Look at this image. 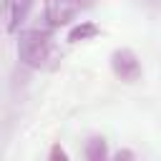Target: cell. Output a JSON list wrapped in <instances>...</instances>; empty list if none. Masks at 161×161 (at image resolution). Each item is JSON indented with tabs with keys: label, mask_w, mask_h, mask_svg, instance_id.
Returning <instances> with one entry per match:
<instances>
[{
	"label": "cell",
	"mask_w": 161,
	"mask_h": 161,
	"mask_svg": "<svg viewBox=\"0 0 161 161\" xmlns=\"http://www.w3.org/2000/svg\"><path fill=\"white\" fill-rule=\"evenodd\" d=\"M18 58L28 68H48L55 60V43L48 30H20L18 35Z\"/></svg>",
	"instance_id": "obj_1"
},
{
	"label": "cell",
	"mask_w": 161,
	"mask_h": 161,
	"mask_svg": "<svg viewBox=\"0 0 161 161\" xmlns=\"http://www.w3.org/2000/svg\"><path fill=\"white\" fill-rule=\"evenodd\" d=\"M111 70L116 73V78L126 83H133L141 78V63L131 48H118L111 53Z\"/></svg>",
	"instance_id": "obj_2"
},
{
	"label": "cell",
	"mask_w": 161,
	"mask_h": 161,
	"mask_svg": "<svg viewBox=\"0 0 161 161\" xmlns=\"http://www.w3.org/2000/svg\"><path fill=\"white\" fill-rule=\"evenodd\" d=\"M80 8V0H45V20L50 28L68 25Z\"/></svg>",
	"instance_id": "obj_3"
},
{
	"label": "cell",
	"mask_w": 161,
	"mask_h": 161,
	"mask_svg": "<svg viewBox=\"0 0 161 161\" xmlns=\"http://www.w3.org/2000/svg\"><path fill=\"white\" fill-rule=\"evenodd\" d=\"M35 0H3V20H5V30L8 33H18L23 28V23L30 15Z\"/></svg>",
	"instance_id": "obj_4"
},
{
	"label": "cell",
	"mask_w": 161,
	"mask_h": 161,
	"mask_svg": "<svg viewBox=\"0 0 161 161\" xmlns=\"http://www.w3.org/2000/svg\"><path fill=\"white\" fill-rule=\"evenodd\" d=\"M101 33V28L96 25V23H91V20H80L78 25H73L70 30H68V43H80V40H91V38H96Z\"/></svg>",
	"instance_id": "obj_5"
},
{
	"label": "cell",
	"mask_w": 161,
	"mask_h": 161,
	"mask_svg": "<svg viewBox=\"0 0 161 161\" xmlns=\"http://www.w3.org/2000/svg\"><path fill=\"white\" fill-rule=\"evenodd\" d=\"M106 156H108V146H106V141L98 138V136L88 138V143H86V158H91V161H103Z\"/></svg>",
	"instance_id": "obj_6"
},
{
	"label": "cell",
	"mask_w": 161,
	"mask_h": 161,
	"mask_svg": "<svg viewBox=\"0 0 161 161\" xmlns=\"http://www.w3.org/2000/svg\"><path fill=\"white\" fill-rule=\"evenodd\" d=\"M48 156H50L53 161H58V158H60V161H65V158H68V153H65V151H63V148H60L58 143H55V146L50 148V153H48Z\"/></svg>",
	"instance_id": "obj_7"
},
{
	"label": "cell",
	"mask_w": 161,
	"mask_h": 161,
	"mask_svg": "<svg viewBox=\"0 0 161 161\" xmlns=\"http://www.w3.org/2000/svg\"><path fill=\"white\" fill-rule=\"evenodd\" d=\"M116 158H133V153H131V151H118Z\"/></svg>",
	"instance_id": "obj_8"
}]
</instances>
